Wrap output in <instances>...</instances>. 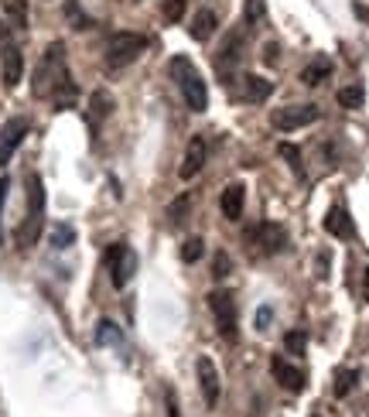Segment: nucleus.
Segmentation results:
<instances>
[{
    "label": "nucleus",
    "mask_w": 369,
    "mask_h": 417,
    "mask_svg": "<svg viewBox=\"0 0 369 417\" xmlns=\"http://www.w3.org/2000/svg\"><path fill=\"white\" fill-rule=\"evenodd\" d=\"M315 120H318V106H315V103H305V106H281V110L270 113V123H274L277 130H284V134L301 130V127H311Z\"/></svg>",
    "instance_id": "8"
},
{
    "label": "nucleus",
    "mask_w": 369,
    "mask_h": 417,
    "mask_svg": "<svg viewBox=\"0 0 369 417\" xmlns=\"http://www.w3.org/2000/svg\"><path fill=\"white\" fill-rule=\"evenodd\" d=\"M68 68H65V45L62 41H51L48 51L41 55L38 68H34V82H31V92L38 99H51L65 82H68Z\"/></svg>",
    "instance_id": "1"
},
{
    "label": "nucleus",
    "mask_w": 369,
    "mask_h": 417,
    "mask_svg": "<svg viewBox=\"0 0 369 417\" xmlns=\"http://www.w3.org/2000/svg\"><path fill=\"white\" fill-rule=\"evenodd\" d=\"M48 240H51L55 250H68V247L75 243V229H72L68 223H58V226H51V236H48Z\"/></svg>",
    "instance_id": "22"
},
{
    "label": "nucleus",
    "mask_w": 369,
    "mask_h": 417,
    "mask_svg": "<svg viewBox=\"0 0 369 417\" xmlns=\"http://www.w3.org/2000/svg\"><path fill=\"white\" fill-rule=\"evenodd\" d=\"M325 229H329L335 240H349V236H353V219H349V212H346L342 205H332L329 216H325Z\"/></svg>",
    "instance_id": "16"
},
{
    "label": "nucleus",
    "mask_w": 369,
    "mask_h": 417,
    "mask_svg": "<svg viewBox=\"0 0 369 417\" xmlns=\"http://www.w3.org/2000/svg\"><path fill=\"white\" fill-rule=\"evenodd\" d=\"M3 45H10V41H7V27L0 24V48H3Z\"/></svg>",
    "instance_id": "38"
},
{
    "label": "nucleus",
    "mask_w": 369,
    "mask_h": 417,
    "mask_svg": "<svg viewBox=\"0 0 369 417\" xmlns=\"http://www.w3.org/2000/svg\"><path fill=\"white\" fill-rule=\"evenodd\" d=\"M205 157H209V147H205V137H192L188 140V147H185V157H181V168H178V175H181V181H192L202 168H205Z\"/></svg>",
    "instance_id": "11"
},
{
    "label": "nucleus",
    "mask_w": 369,
    "mask_h": 417,
    "mask_svg": "<svg viewBox=\"0 0 369 417\" xmlns=\"http://www.w3.org/2000/svg\"><path fill=\"white\" fill-rule=\"evenodd\" d=\"M246 243L264 253V257H274V253H284L288 250V233L281 223H260L253 233H246Z\"/></svg>",
    "instance_id": "5"
},
{
    "label": "nucleus",
    "mask_w": 369,
    "mask_h": 417,
    "mask_svg": "<svg viewBox=\"0 0 369 417\" xmlns=\"http://www.w3.org/2000/svg\"><path fill=\"white\" fill-rule=\"evenodd\" d=\"M270 373H274V380H277L284 390H291V394H301V390H305V383H308L305 370L291 366L284 356H274V359H270Z\"/></svg>",
    "instance_id": "12"
},
{
    "label": "nucleus",
    "mask_w": 369,
    "mask_h": 417,
    "mask_svg": "<svg viewBox=\"0 0 369 417\" xmlns=\"http://www.w3.org/2000/svg\"><path fill=\"white\" fill-rule=\"evenodd\" d=\"M41 226H44V185H41V175L31 171L27 175V216L17 226V247L31 250L41 236Z\"/></svg>",
    "instance_id": "3"
},
{
    "label": "nucleus",
    "mask_w": 369,
    "mask_h": 417,
    "mask_svg": "<svg viewBox=\"0 0 369 417\" xmlns=\"http://www.w3.org/2000/svg\"><path fill=\"white\" fill-rule=\"evenodd\" d=\"M311 417H318V414H311Z\"/></svg>",
    "instance_id": "39"
},
{
    "label": "nucleus",
    "mask_w": 369,
    "mask_h": 417,
    "mask_svg": "<svg viewBox=\"0 0 369 417\" xmlns=\"http://www.w3.org/2000/svg\"><path fill=\"white\" fill-rule=\"evenodd\" d=\"M185 7H188V0H161V10H164V21H181V14H185Z\"/></svg>",
    "instance_id": "30"
},
{
    "label": "nucleus",
    "mask_w": 369,
    "mask_h": 417,
    "mask_svg": "<svg viewBox=\"0 0 369 417\" xmlns=\"http://www.w3.org/2000/svg\"><path fill=\"white\" fill-rule=\"evenodd\" d=\"M3 14L14 21V27H27V0H3Z\"/></svg>",
    "instance_id": "25"
},
{
    "label": "nucleus",
    "mask_w": 369,
    "mask_h": 417,
    "mask_svg": "<svg viewBox=\"0 0 369 417\" xmlns=\"http://www.w3.org/2000/svg\"><path fill=\"white\" fill-rule=\"evenodd\" d=\"M65 17L72 21V27H75V31H86V27L92 24V21H89V17L82 14V7H79V0H65Z\"/></svg>",
    "instance_id": "28"
},
{
    "label": "nucleus",
    "mask_w": 369,
    "mask_h": 417,
    "mask_svg": "<svg viewBox=\"0 0 369 417\" xmlns=\"http://www.w3.org/2000/svg\"><path fill=\"white\" fill-rule=\"evenodd\" d=\"M274 96V82L270 79H264V75H243L240 79V99H246V103H264V99H270Z\"/></svg>",
    "instance_id": "14"
},
{
    "label": "nucleus",
    "mask_w": 369,
    "mask_h": 417,
    "mask_svg": "<svg viewBox=\"0 0 369 417\" xmlns=\"http://www.w3.org/2000/svg\"><path fill=\"white\" fill-rule=\"evenodd\" d=\"M318 277H329V253L318 257Z\"/></svg>",
    "instance_id": "36"
},
{
    "label": "nucleus",
    "mask_w": 369,
    "mask_h": 417,
    "mask_svg": "<svg viewBox=\"0 0 369 417\" xmlns=\"http://www.w3.org/2000/svg\"><path fill=\"white\" fill-rule=\"evenodd\" d=\"M195 377H199V390H202L205 404L216 407V404H219V370H216V363H212L209 356H199Z\"/></svg>",
    "instance_id": "9"
},
{
    "label": "nucleus",
    "mask_w": 369,
    "mask_h": 417,
    "mask_svg": "<svg viewBox=\"0 0 369 417\" xmlns=\"http://www.w3.org/2000/svg\"><path fill=\"white\" fill-rule=\"evenodd\" d=\"M24 75V55L21 48L14 45H3V55H0V79H3V89H14Z\"/></svg>",
    "instance_id": "13"
},
{
    "label": "nucleus",
    "mask_w": 369,
    "mask_h": 417,
    "mask_svg": "<svg viewBox=\"0 0 369 417\" xmlns=\"http://www.w3.org/2000/svg\"><path fill=\"white\" fill-rule=\"evenodd\" d=\"M209 312L216 318V329L222 339H236V298L229 291H212L209 294Z\"/></svg>",
    "instance_id": "6"
},
{
    "label": "nucleus",
    "mask_w": 369,
    "mask_h": 417,
    "mask_svg": "<svg viewBox=\"0 0 369 417\" xmlns=\"http://www.w3.org/2000/svg\"><path fill=\"white\" fill-rule=\"evenodd\" d=\"M164 411H168V417H181V407H178L175 390H164Z\"/></svg>",
    "instance_id": "32"
},
{
    "label": "nucleus",
    "mask_w": 369,
    "mask_h": 417,
    "mask_svg": "<svg viewBox=\"0 0 369 417\" xmlns=\"http://www.w3.org/2000/svg\"><path fill=\"white\" fill-rule=\"evenodd\" d=\"M188 209V199H178L175 205H171V219H178V212H185Z\"/></svg>",
    "instance_id": "35"
},
{
    "label": "nucleus",
    "mask_w": 369,
    "mask_h": 417,
    "mask_svg": "<svg viewBox=\"0 0 369 417\" xmlns=\"http://www.w3.org/2000/svg\"><path fill=\"white\" fill-rule=\"evenodd\" d=\"M339 106H346V110H359L363 103H366V89L363 86H346V89H339Z\"/></svg>",
    "instance_id": "20"
},
{
    "label": "nucleus",
    "mask_w": 369,
    "mask_h": 417,
    "mask_svg": "<svg viewBox=\"0 0 369 417\" xmlns=\"http://www.w3.org/2000/svg\"><path fill=\"white\" fill-rule=\"evenodd\" d=\"M7 188H10V178L3 175V178H0V219H3V202H7ZM0 243H3V226H0Z\"/></svg>",
    "instance_id": "33"
},
{
    "label": "nucleus",
    "mask_w": 369,
    "mask_h": 417,
    "mask_svg": "<svg viewBox=\"0 0 369 417\" xmlns=\"http://www.w3.org/2000/svg\"><path fill=\"white\" fill-rule=\"evenodd\" d=\"M284 349H288L291 356H305V349H308V336H305L301 329H291V332L284 336Z\"/></svg>",
    "instance_id": "27"
},
{
    "label": "nucleus",
    "mask_w": 369,
    "mask_h": 417,
    "mask_svg": "<svg viewBox=\"0 0 369 417\" xmlns=\"http://www.w3.org/2000/svg\"><path fill=\"white\" fill-rule=\"evenodd\" d=\"M113 106H116L113 96H110L106 89H96V92L89 96V120H92V123H103V120L113 113Z\"/></svg>",
    "instance_id": "18"
},
{
    "label": "nucleus",
    "mask_w": 369,
    "mask_h": 417,
    "mask_svg": "<svg viewBox=\"0 0 369 417\" xmlns=\"http://www.w3.org/2000/svg\"><path fill=\"white\" fill-rule=\"evenodd\" d=\"M106 267H110V281H113V288L120 291V288H127V281L133 277L137 253H133L130 247H123V243H113V247L106 250Z\"/></svg>",
    "instance_id": "7"
},
{
    "label": "nucleus",
    "mask_w": 369,
    "mask_h": 417,
    "mask_svg": "<svg viewBox=\"0 0 369 417\" xmlns=\"http://www.w3.org/2000/svg\"><path fill=\"white\" fill-rule=\"evenodd\" d=\"M168 68H171V79H175V82H178V89H181L185 106H188L192 113H205V110H209V89H205L202 72L192 65V58L175 55Z\"/></svg>",
    "instance_id": "2"
},
{
    "label": "nucleus",
    "mask_w": 369,
    "mask_h": 417,
    "mask_svg": "<svg viewBox=\"0 0 369 417\" xmlns=\"http://www.w3.org/2000/svg\"><path fill=\"white\" fill-rule=\"evenodd\" d=\"M144 48H147V38H144V34H137V31H120V34H113L110 45H106V65H110V68L130 65L133 58L144 55Z\"/></svg>",
    "instance_id": "4"
},
{
    "label": "nucleus",
    "mask_w": 369,
    "mask_h": 417,
    "mask_svg": "<svg viewBox=\"0 0 369 417\" xmlns=\"http://www.w3.org/2000/svg\"><path fill=\"white\" fill-rule=\"evenodd\" d=\"M229 267H233V264H229V257H226V253H216V257H212V270H216V277H226V274H229Z\"/></svg>",
    "instance_id": "31"
},
{
    "label": "nucleus",
    "mask_w": 369,
    "mask_h": 417,
    "mask_svg": "<svg viewBox=\"0 0 369 417\" xmlns=\"http://www.w3.org/2000/svg\"><path fill=\"white\" fill-rule=\"evenodd\" d=\"M123 336H120V329L110 322V318H103L99 325H96V346H116Z\"/></svg>",
    "instance_id": "23"
},
{
    "label": "nucleus",
    "mask_w": 369,
    "mask_h": 417,
    "mask_svg": "<svg viewBox=\"0 0 369 417\" xmlns=\"http://www.w3.org/2000/svg\"><path fill=\"white\" fill-rule=\"evenodd\" d=\"M277 154L291 164V171H294L301 181L308 178V175H305V161H301V147H294V144H281V147H277Z\"/></svg>",
    "instance_id": "21"
},
{
    "label": "nucleus",
    "mask_w": 369,
    "mask_h": 417,
    "mask_svg": "<svg viewBox=\"0 0 369 417\" xmlns=\"http://www.w3.org/2000/svg\"><path fill=\"white\" fill-rule=\"evenodd\" d=\"M24 137H27V120L24 116H14V120H7L0 127V168L14 157V151H17V144Z\"/></svg>",
    "instance_id": "10"
},
{
    "label": "nucleus",
    "mask_w": 369,
    "mask_h": 417,
    "mask_svg": "<svg viewBox=\"0 0 369 417\" xmlns=\"http://www.w3.org/2000/svg\"><path fill=\"white\" fill-rule=\"evenodd\" d=\"M359 383V373L356 370H339L335 373V397H349Z\"/></svg>",
    "instance_id": "24"
},
{
    "label": "nucleus",
    "mask_w": 369,
    "mask_h": 417,
    "mask_svg": "<svg viewBox=\"0 0 369 417\" xmlns=\"http://www.w3.org/2000/svg\"><path fill=\"white\" fill-rule=\"evenodd\" d=\"M270 318H274V312H270V308H260V312H257V329L264 332V329L270 325Z\"/></svg>",
    "instance_id": "34"
},
{
    "label": "nucleus",
    "mask_w": 369,
    "mask_h": 417,
    "mask_svg": "<svg viewBox=\"0 0 369 417\" xmlns=\"http://www.w3.org/2000/svg\"><path fill=\"white\" fill-rule=\"evenodd\" d=\"M202 253H205V240H202V236L185 240V247H181V260H185V264H199Z\"/></svg>",
    "instance_id": "26"
},
{
    "label": "nucleus",
    "mask_w": 369,
    "mask_h": 417,
    "mask_svg": "<svg viewBox=\"0 0 369 417\" xmlns=\"http://www.w3.org/2000/svg\"><path fill=\"white\" fill-rule=\"evenodd\" d=\"M264 14H267V7H264V0H246L243 3V21L253 27V24H260L264 21Z\"/></svg>",
    "instance_id": "29"
},
{
    "label": "nucleus",
    "mask_w": 369,
    "mask_h": 417,
    "mask_svg": "<svg viewBox=\"0 0 369 417\" xmlns=\"http://www.w3.org/2000/svg\"><path fill=\"white\" fill-rule=\"evenodd\" d=\"M363 298L369 301V267H366V277H363Z\"/></svg>",
    "instance_id": "37"
},
{
    "label": "nucleus",
    "mask_w": 369,
    "mask_h": 417,
    "mask_svg": "<svg viewBox=\"0 0 369 417\" xmlns=\"http://www.w3.org/2000/svg\"><path fill=\"white\" fill-rule=\"evenodd\" d=\"M216 24H219L216 14H212L209 7H202V10L195 14V21H192V38H195V41H209V38L216 34Z\"/></svg>",
    "instance_id": "19"
},
{
    "label": "nucleus",
    "mask_w": 369,
    "mask_h": 417,
    "mask_svg": "<svg viewBox=\"0 0 369 417\" xmlns=\"http://www.w3.org/2000/svg\"><path fill=\"white\" fill-rule=\"evenodd\" d=\"M332 75V58H325V55H318L315 62H308L305 68H301V82L305 86H318V82H325Z\"/></svg>",
    "instance_id": "17"
},
{
    "label": "nucleus",
    "mask_w": 369,
    "mask_h": 417,
    "mask_svg": "<svg viewBox=\"0 0 369 417\" xmlns=\"http://www.w3.org/2000/svg\"><path fill=\"white\" fill-rule=\"evenodd\" d=\"M243 205H246V188L236 181V185H226L222 188V199H219V209H222V216L226 219H240L243 216Z\"/></svg>",
    "instance_id": "15"
}]
</instances>
